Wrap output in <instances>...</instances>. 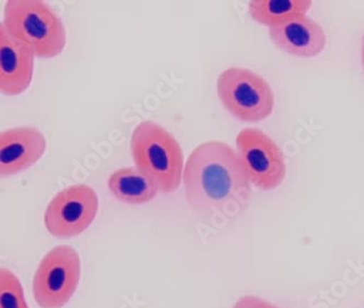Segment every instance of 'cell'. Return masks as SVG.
I'll use <instances>...</instances> for the list:
<instances>
[{
  "label": "cell",
  "instance_id": "obj_1",
  "mask_svg": "<svg viewBox=\"0 0 364 308\" xmlns=\"http://www.w3.org/2000/svg\"><path fill=\"white\" fill-rule=\"evenodd\" d=\"M183 185L193 214L203 224L217 230L235 222L252 202L253 185L243 160L220 140L205 141L191 152Z\"/></svg>",
  "mask_w": 364,
  "mask_h": 308
},
{
  "label": "cell",
  "instance_id": "obj_2",
  "mask_svg": "<svg viewBox=\"0 0 364 308\" xmlns=\"http://www.w3.org/2000/svg\"><path fill=\"white\" fill-rule=\"evenodd\" d=\"M130 153L136 169L162 194H174L184 173V154L176 138L161 123L142 121L130 138Z\"/></svg>",
  "mask_w": 364,
  "mask_h": 308
},
{
  "label": "cell",
  "instance_id": "obj_3",
  "mask_svg": "<svg viewBox=\"0 0 364 308\" xmlns=\"http://www.w3.org/2000/svg\"><path fill=\"white\" fill-rule=\"evenodd\" d=\"M0 24L31 50L36 57L55 58L66 48L64 22L52 6L43 0H8Z\"/></svg>",
  "mask_w": 364,
  "mask_h": 308
},
{
  "label": "cell",
  "instance_id": "obj_4",
  "mask_svg": "<svg viewBox=\"0 0 364 308\" xmlns=\"http://www.w3.org/2000/svg\"><path fill=\"white\" fill-rule=\"evenodd\" d=\"M217 94L232 116L246 123L268 119L274 109V94L266 79L242 67L225 69L217 79Z\"/></svg>",
  "mask_w": 364,
  "mask_h": 308
},
{
  "label": "cell",
  "instance_id": "obj_5",
  "mask_svg": "<svg viewBox=\"0 0 364 308\" xmlns=\"http://www.w3.org/2000/svg\"><path fill=\"white\" fill-rule=\"evenodd\" d=\"M81 260L78 251L69 245H60L48 251L38 263L32 293L40 308H63L78 289Z\"/></svg>",
  "mask_w": 364,
  "mask_h": 308
},
{
  "label": "cell",
  "instance_id": "obj_6",
  "mask_svg": "<svg viewBox=\"0 0 364 308\" xmlns=\"http://www.w3.org/2000/svg\"><path fill=\"white\" fill-rule=\"evenodd\" d=\"M97 211L99 197L95 188L76 184L55 194L46 207L44 224L55 238L70 240L88 230Z\"/></svg>",
  "mask_w": 364,
  "mask_h": 308
},
{
  "label": "cell",
  "instance_id": "obj_7",
  "mask_svg": "<svg viewBox=\"0 0 364 308\" xmlns=\"http://www.w3.org/2000/svg\"><path fill=\"white\" fill-rule=\"evenodd\" d=\"M235 143L254 187L274 190L284 183L286 158L279 145L267 133L247 127L240 131Z\"/></svg>",
  "mask_w": 364,
  "mask_h": 308
},
{
  "label": "cell",
  "instance_id": "obj_8",
  "mask_svg": "<svg viewBox=\"0 0 364 308\" xmlns=\"http://www.w3.org/2000/svg\"><path fill=\"white\" fill-rule=\"evenodd\" d=\"M48 149L44 133L33 126H18L0 133V176L8 178L38 163Z\"/></svg>",
  "mask_w": 364,
  "mask_h": 308
},
{
  "label": "cell",
  "instance_id": "obj_9",
  "mask_svg": "<svg viewBox=\"0 0 364 308\" xmlns=\"http://www.w3.org/2000/svg\"><path fill=\"white\" fill-rule=\"evenodd\" d=\"M268 34L277 48L294 57H317L326 48L327 36L323 26L306 15L272 26Z\"/></svg>",
  "mask_w": 364,
  "mask_h": 308
},
{
  "label": "cell",
  "instance_id": "obj_10",
  "mask_svg": "<svg viewBox=\"0 0 364 308\" xmlns=\"http://www.w3.org/2000/svg\"><path fill=\"white\" fill-rule=\"evenodd\" d=\"M34 58V53L0 24V92L8 97L26 92L33 80Z\"/></svg>",
  "mask_w": 364,
  "mask_h": 308
},
{
  "label": "cell",
  "instance_id": "obj_11",
  "mask_svg": "<svg viewBox=\"0 0 364 308\" xmlns=\"http://www.w3.org/2000/svg\"><path fill=\"white\" fill-rule=\"evenodd\" d=\"M107 187L115 199L130 206L149 204L160 194L151 180L133 166L114 171L107 180Z\"/></svg>",
  "mask_w": 364,
  "mask_h": 308
},
{
  "label": "cell",
  "instance_id": "obj_12",
  "mask_svg": "<svg viewBox=\"0 0 364 308\" xmlns=\"http://www.w3.org/2000/svg\"><path fill=\"white\" fill-rule=\"evenodd\" d=\"M312 5V0H252L249 13L254 21L272 28L296 16L306 15Z\"/></svg>",
  "mask_w": 364,
  "mask_h": 308
},
{
  "label": "cell",
  "instance_id": "obj_13",
  "mask_svg": "<svg viewBox=\"0 0 364 308\" xmlns=\"http://www.w3.org/2000/svg\"><path fill=\"white\" fill-rule=\"evenodd\" d=\"M0 308H28L19 277L7 268H0Z\"/></svg>",
  "mask_w": 364,
  "mask_h": 308
},
{
  "label": "cell",
  "instance_id": "obj_14",
  "mask_svg": "<svg viewBox=\"0 0 364 308\" xmlns=\"http://www.w3.org/2000/svg\"><path fill=\"white\" fill-rule=\"evenodd\" d=\"M232 308H277L269 302L255 295H244L240 297Z\"/></svg>",
  "mask_w": 364,
  "mask_h": 308
},
{
  "label": "cell",
  "instance_id": "obj_15",
  "mask_svg": "<svg viewBox=\"0 0 364 308\" xmlns=\"http://www.w3.org/2000/svg\"><path fill=\"white\" fill-rule=\"evenodd\" d=\"M361 62H362V67H363V72H364V35H363V38H362Z\"/></svg>",
  "mask_w": 364,
  "mask_h": 308
}]
</instances>
